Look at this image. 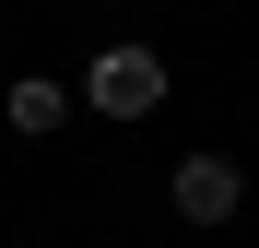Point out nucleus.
<instances>
[{
  "instance_id": "obj_3",
  "label": "nucleus",
  "mask_w": 259,
  "mask_h": 248,
  "mask_svg": "<svg viewBox=\"0 0 259 248\" xmlns=\"http://www.w3.org/2000/svg\"><path fill=\"white\" fill-rule=\"evenodd\" d=\"M0 118H12L24 142H48V130H71V83H48V71H35V83H12V95H0Z\"/></svg>"
},
{
  "instance_id": "obj_1",
  "label": "nucleus",
  "mask_w": 259,
  "mask_h": 248,
  "mask_svg": "<svg viewBox=\"0 0 259 248\" xmlns=\"http://www.w3.org/2000/svg\"><path fill=\"white\" fill-rule=\"evenodd\" d=\"M82 107H95V118H153L165 107V48H95Z\"/></svg>"
},
{
  "instance_id": "obj_2",
  "label": "nucleus",
  "mask_w": 259,
  "mask_h": 248,
  "mask_svg": "<svg viewBox=\"0 0 259 248\" xmlns=\"http://www.w3.org/2000/svg\"><path fill=\"white\" fill-rule=\"evenodd\" d=\"M165 201H177V225H224L236 201H247V178H236V154H177Z\"/></svg>"
}]
</instances>
